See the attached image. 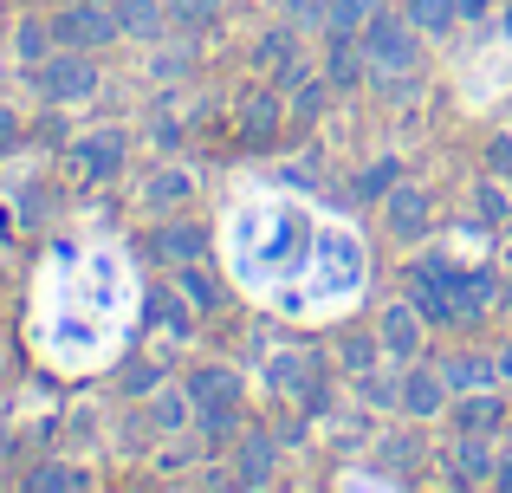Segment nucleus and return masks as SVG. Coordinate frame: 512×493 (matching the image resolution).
Masks as SVG:
<instances>
[{
	"mask_svg": "<svg viewBox=\"0 0 512 493\" xmlns=\"http://www.w3.org/2000/svg\"><path fill=\"white\" fill-rule=\"evenodd\" d=\"M156 253H163L169 266H195L201 253H208V234L188 228V221H175V228H156Z\"/></svg>",
	"mask_w": 512,
	"mask_h": 493,
	"instance_id": "nucleus-7",
	"label": "nucleus"
},
{
	"mask_svg": "<svg viewBox=\"0 0 512 493\" xmlns=\"http://www.w3.org/2000/svg\"><path fill=\"white\" fill-rule=\"evenodd\" d=\"M402 403H409V416H441V403H448V377H435V370H409V377H402Z\"/></svg>",
	"mask_w": 512,
	"mask_h": 493,
	"instance_id": "nucleus-5",
	"label": "nucleus"
},
{
	"mask_svg": "<svg viewBox=\"0 0 512 493\" xmlns=\"http://www.w3.org/2000/svg\"><path fill=\"white\" fill-rule=\"evenodd\" d=\"M500 383H512V344L500 351Z\"/></svg>",
	"mask_w": 512,
	"mask_h": 493,
	"instance_id": "nucleus-30",
	"label": "nucleus"
},
{
	"mask_svg": "<svg viewBox=\"0 0 512 493\" xmlns=\"http://www.w3.org/2000/svg\"><path fill=\"white\" fill-rule=\"evenodd\" d=\"M389 182H396V163H376L370 176H363V202H376V195H383Z\"/></svg>",
	"mask_w": 512,
	"mask_h": 493,
	"instance_id": "nucleus-23",
	"label": "nucleus"
},
{
	"mask_svg": "<svg viewBox=\"0 0 512 493\" xmlns=\"http://www.w3.org/2000/svg\"><path fill=\"white\" fill-rule=\"evenodd\" d=\"M273 117H279L273 104H253V111H247V124H253V130H273Z\"/></svg>",
	"mask_w": 512,
	"mask_h": 493,
	"instance_id": "nucleus-26",
	"label": "nucleus"
},
{
	"mask_svg": "<svg viewBox=\"0 0 512 493\" xmlns=\"http://www.w3.org/2000/svg\"><path fill=\"white\" fill-rule=\"evenodd\" d=\"M150 416H156V429H182V422H188V403H182L175 390H163V396H156V409H150Z\"/></svg>",
	"mask_w": 512,
	"mask_h": 493,
	"instance_id": "nucleus-20",
	"label": "nucleus"
},
{
	"mask_svg": "<svg viewBox=\"0 0 512 493\" xmlns=\"http://www.w3.org/2000/svg\"><path fill=\"white\" fill-rule=\"evenodd\" d=\"M500 422V396H467L461 403V429H493Z\"/></svg>",
	"mask_w": 512,
	"mask_h": 493,
	"instance_id": "nucleus-19",
	"label": "nucleus"
},
{
	"mask_svg": "<svg viewBox=\"0 0 512 493\" xmlns=\"http://www.w3.org/2000/svg\"><path fill=\"white\" fill-rule=\"evenodd\" d=\"M188 396H195L201 409H240V377L234 370H195V377H188Z\"/></svg>",
	"mask_w": 512,
	"mask_h": 493,
	"instance_id": "nucleus-4",
	"label": "nucleus"
},
{
	"mask_svg": "<svg viewBox=\"0 0 512 493\" xmlns=\"http://www.w3.org/2000/svg\"><path fill=\"white\" fill-rule=\"evenodd\" d=\"M487 299H493V279L487 273L454 279V312H487Z\"/></svg>",
	"mask_w": 512,
	"mask_h": 493,
	"instance_id": "nucleus-18",
	"label": "nucleus"
},
{
	"mask_svg": "<svg viewBox=\"0 0 512 493\" xmlns=\"http://www.w3.org/2000/svg\"><path fill=\"white\" fill-rule=\"evenodd\" d=\"M26 487H39V493H46V487H78V474H72V468H39Z\"/></svg>",
	"mask_w": 512,
	"mask_h": 493,
	"instance_id": "nucleus-24",
	"label": "nucleus"
},
{
	"mask_svg": "<svg viewBox=\"0 0 512 493\" xmlns=\"http://www.w3.org/2000/svg\"><path fill=\"white\" fill-rule=\"evenodd\" d=\"M441 377H448V390H480V383L500 377V364H487V357H454Z\"/></svg>",
	"mask_w": 512,
	"mask_h": 493,
	"instance_id": "nucleus-14",
	"label": "nucleus"
},
{
	"mask_svg": "<svg viewBox=\"0 0 512 493\" xmlns=\"http://www.w3.org/2000/svg\"><path fill=\"white\" fill-rule=\"evenodd\" d=\"M39 91H46L52 104H85L91 91H98V65H91L85 52H59V59L39 65Z\"/></svg>",
	"mask_w": 512,
	"mask_h": 493,
	"instance_id": "nucleus-3",
	"label": "nucleus"
},
{
	"mask_svg": "<svg viewBox=\"0 0 512 493\" xmlns=\"http://www.w3.org/2000/svg\"><path fill=\"white\" fill-rule=\"evenodd\" d=\"M454 481H493V455L480 442V429H467L461 448H454Z\"/></svg>",
	"mask_w": 512,
	"mask_h": 493,
	"instance_id": "nucleus-10",
	"label": "nucleus"
},
{
	"mask_svg": "<svg viewBox=\"0 0 512 493\" xmlns=\"http://www.w3.org/2000/svg\"><path fill=\"white\" fill-rule=\"evenodd\" d=\"M493 481H500V487H512V448L500 455V468H493Z\"/></svg>",
	"mask_w": 512,
	"mask_h": 493,
	"instance_id": "nucleus-28",
	"label": "nucleus"
},
{
	"mask_svg": "<svg viewBox=\"0 0 512 493\" xmlns=\"http://www.w3.org/2000/svg\"><path fill=\"white\" fill-rule=\"evenodd\" d=\"M169 7H175V20H188V26L214 20V0H169Z\"/></svg>",
	"mask_w": 512,
	"mask_h": 493,
	"instance_id": "nucleus-22",
	"label": "nucleus"
},
{
	"mask_svg": "<svg viewBox=\"0 0 512 493\" xmlns=\"http://www.w3.org/2000/svg\"><path fill=\"white\" fill-rule=\"evenodd\" d=\"M52 20H20V59L26 65H46V52H52Z\"/></svg>",
	"mask_w": 512,
	"mask_h": 493,
	"instance_id": "nucleus-16",
	"label": "nucleus"
},
{
	"mask_svg": "<svg viewBox=\"0 0 512 493\" xmlns=\"http://www.w3.org/2000/svg\"><path fill=\"white\" fill-rule=\"evenodd\" d=\"M273 383H286V390H305V396H312V390H318V370H312V357H305V351H279V364H273Z\"/></svg>",
	"mask_w": 512,
	"mask_h": 493,
	"instance_id": "nucleus-13",
	"label": "nucleus"
},
{
	"mask_svg": "<svg viewBox=\"0 0 512 493\" xmlns=\"http://www.w3.org/2000/svg\"><path fill=\"white\" fill-rule=\"evenodd\" d=\"M13 137H20V124H13V117H7V111H0V150H7V143H13Z\"/></svg>",
	"mask_w": 512,
	"mask_h": 493,
	"instance_id": "nucleus-27",
	"label": "nucleus"
},
{
	"mask_svg": "<svg viewBox=\"0 0 512 493\" xmlns=\"http://www.w3.org/2000/svg\"><path fill=\"white\" fill-rule=\"evenodd\" d=\"M461 13H467V20H480V13H487V0H461Z\"/></svg>",
	"mask_w": 512,
	"mask_h": 493,
	"instance_id": "nucleus-29",
	"label": "nucleus"
},
{
	"mask_svg": "<svg viewBox=\"0 0 512 493\" xmlns=\"http://www.w3.org/2000/svg\"><path fill=\"white\" fill-rule=\"evenodd\" d=\"M0 455H7V442H0Z\"/></svg>",
	"mask_w": 512,
	"mask_h": 493,
	"instance_id": "nucleus-32",
	"label": "nucleus"
},
{
	"mask_svg": "<svg viewBox=\"0 0 512 493\" xmlns=\"http://www.w3.org/2000/svg\"><path fill=\"white\" fill-rule=\"evenodd\" d=\"M389 228H396L402 241H415V234L428 228V195L422 189H389Z\"/></svg>",
	"mask_w": 512,
	"mask_h": 493,
	"instance_id": "nucleus-8",
	"label": "nucleus"
},
{
	"mask_svg": "<svg viewBox=\"0 0 512 493\" xmlns=\"http://www.w3.org/2000/svg\"><path fill=\"white\" fill-rule=\"evenodd\" d=\"M480 215H487V221H500V215H506V202H500V189H480Z\"/></svg>",
	"mask_w": 512,
	"mask_h": 493,
	"instance_id": "nucleus-25",
	"label": "nucleus"
},
{
	"mask_svg": "<svg viewBox=\"0 0 512 493\" xmlns=\"http://www.w3.org/2000/svg\"><path fill=\"white\" fill-rule=\"evenodd\" d=\"M506 26H512V7H506Z\"/></svg>",
	"mask_w": 512,
	"mask_h": 493,
	"instance_id": "nucleus-31",
	"label": "nucleus"
},
{
	"mask_svg": "<svg viewBox=\"0 0 512 493\" xmlns=\"http://www.w3.org/2000/svg\"><path fill=\"white\" fill-rule=\"evenodd\" d=\"M78 169H85V176H117V169H124V137H117V130L85 137L78 143Z\"/></svg>",
	"mask_w": 512,
	"mask_h": 493,
	"instance_id": "nucleus-6",
	"label": "nucleus"
},
{
	"mask_svg": "<svg viewBox=\"0 0 512 493\" xmlns=\"http://www.w3.org/2000/svg\"><path fill=\"white\" fill-rule=\"evenodd\" d=\"M124 33H137V39H156L163 33V0H124Z\"/></svg>",
	"mask_w": 512,
	"mask_h": 493,
	"instance_id": "nucleus-15",
	"label": "nucleus"
},
{
	"mask_svg": "<svg viewBox=\"0 0 512 493\" xmlns=\"http://www.w3.org/2000/svg\"><path fill=\"white\" fill-rule=\"evenodd\" d=\"M363 59H370L383 78H402V72H415V26H409V13H402V20L376 13V20L363 26Z\"/></svg>",
	"mask_w": 512,
	"mask_h": 493,
	"instance_id": "nucleus-2",
	"label": "nucleus"
},
{
	"mask_svg": "<svg viewBox=\"0 0 512 493\" xmlns=\"http://www.w3.org/2000/svg\"><path fill=\"white\" fill-rule=\"evenodd\" d=\"M409 26L415 33H441V26H454V13H461V0H409Z\"/></svg>",
	"mask_w": 512,
	"mask_h": 493,
	"instance_id": "nucleus-12",
	"label": "nucleus"
},
{
	"mask_svg": "<svg viewBox=\"0 0 512 493\" xmlns=\"http://www.w3.org/2000/svg\"><path fill=\"white\" fill-rule=\"evenodd\" d=\"M52 33H59V46H111L117 33H124V20L111 13V0H65L59 13H52Z\"/></svg>",
	"mask_w": 512,
	"mask_h": 493,
	"instance_id": "nucleus-1",
	"label": "nucleus"
},
{
	"mask_svg": "<svg viewBox=\"0 0 512 493\" xmlns=\"http://www.w3.org/2000/svg\"><path fill=\"white\" fill-rule=\"evenodd\" d=\"M175 195H188V176L182 169H156L150 176V202H175Z\"/></svg>",
	"mask_w": 512,
	"mask_h": 493,
	"instance_id": "nucleus-21",
	"label": "nucleus"
},
{
	"mask_svg": "<svg viewBox=\"0 0 512 493\" xmlns=\"http://www.w3.org/2000/svg\"><path fill=\"white\" fill-rule=\"evenodd\" d=\"M376 20V0H331V33H357Z\"/></svg>",
	"mask_w": 512,
	"mask_h": 493,
	"instance_id": "nucleus-17",
	"label": "nucleus"
},
{
	"mask_svg": "<svg viewBox=\"0 0 512 493\" xmlns=\"http://www.w3.org/2000/svg\"><path fill=\"white\" fill-rule=\"evenodd\" d=\"M240 481L247 487L273 481V442H266V435H247V442H240Z\"/></svg>",
	"mask_w": 512,
	"mask_h": 493,
	"instance_id": "nucleus-11",
	"label": "nucleus"
},
{
	"mask_svg": "<svg viewBox=\"0 0 512 493\" xmlns=\"http://www.w3.org/2000/svg\"><path fill=\"white\" fill-rule=\"evenodd\" d=\"M383 344L396 357H415V344H422V312H415V305H389L383 312Z\"/></svg>",
	"mask_w": 512,
	"mask_h": 493,
	"instance_id": "nucleus-9",
	"label": "nucleus"
}]
</instances>
